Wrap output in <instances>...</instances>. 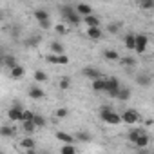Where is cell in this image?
I'll return each mask as SVG.
<instances>
[{
  "label": "cell",
  "mask_w": 154,
  "mask_h": 154,
  "mask_svg": "<svg viewBox=\"0 0 154 154\" xmlns=\"http://www.w3.org/2000/svg\"><path fill=\"white\" fill-rule=\"evenodd\" d=\"M67 114H69L67 107H62V109H58V111H56V118H67Z\"/></svg>",
  "instance_id": "d590c367"
},
{
  "label": "cell",
  "mask_w": 154,
  "mask_h": 154,
  "mask_svg": "<svg viewBox=\"0 0 154 154\" xmlns=\"http://www.w3.org/2000/svg\"><path fill=\"white\" fill-rule=\"evenodd\" d=\"M35 80H36V82H45V80H47V74H45L44 71H36V72H35Z\"/></svg>",
  "instance_id": "f546056e"
},
{
  "label": "cell",
  "mask_w": 154,
  "mask_h": 154,
  "mask_svg": "<svg viewBox=\"0 0 154 154\" xmlns=\"http://www.w3.org/2000/svg\"><path fill=\"white\" fill-rule=\"evenodd\" d=\"M84 76H87V78H91V80H94V78H98V76H100V72H98V69L96 67H85L84 69Z\"/></svg>",
  "instance_id": "7c38bea8"
},
{
  "label": "cell",
  "mask_w": 154,
  "mask_h": 154,
  "mask_svg": "<svg viewBox=\"0 0 154 154\" xmlns=\"http://www.w3.org/2000/svg\"><path fill=\"white\" fill-rule=\"evenodd\" d=\"M100 118H102L105 123H109V125H118V123L122 122L120 114H116V112L111 111L109 107H102V109H100Z\"/></svg>",
  "instance_id": "6da1fadb"
},
{
  "label": "cell",
  "mask_w": 154,
  "mask_h": 154,
  "mask_svg": "<svg viewBox=\"0 0 154 154\" xmlns=\"http://www.w3.org/2000/svg\"><path fill=\"white\" fill-rule=\"evenodd\" d=\"M76 140H80V141H89L91 136H89L87 132H78V134H76Z\"/></svg>",
  "instance_id": "74e56055"
},
{
  "label": "cell",
  "mask_w": 154,
  "mask_h": 154,
  "mask_svg": "<svg viewBox=\"0 0 154 154\" xmlns=\"http://www.w3.org/2000/svg\"><path fill=\"white\" fill-rule=\"evenodd\" d=\"M0 136H2V138H11L13 136V129L9 125H2V127H0Z\"/></svg>",
  "instance_id": "603a6c76"
},
{
  "label": "cell",
  "mask_w": 154,
  "mask_h": 154,
  "mask_svg": "<svg viewBox=\"0 0 154 154\" xmlns=\"http://www.w3.org/2000/svg\"><path fill=\"white\" fill-rule=\"evenodd\" d=\"M58 85H60V89H63V91H65V89H69V85H71V78H69V76H63V78L60 80V84H58Z\"/></svg>",
  "instance_id": "d4e9b609"
},
{
  "label": "cell",
  "mask_w": 154,
  "mask_h": 154,
  "mask_svg": "<svg viewBox=\"0 0 154 154\" xmlns=\"http://www.w3.org/2000/svg\"><path fill=\"white\" fill-rule=\"evenodd\" d=\"M62 15H63V17L67 18V22L72 24V26H76V24L82 22V17L76 13V9H72V8H62Z\"/></svg>",
  "instance_id": "3957f363"
},
{
  "label": "cell",
  "mask_w": 154,
  "mask_h": 154,
  "mask_svg": "<svg viewBox=\"0 0 154 154\" xmlns=\"http://www.w3.org/2000/svg\"><path fill=\"white\" fill-rule=\"evenodd\" d=\"M87 36H89L91 40H94V42L102 40V31H100V27H89V29H87Z\"/></svg>",
  "instance_id": "9c48e42d"
},
{
  "label": "cell",
  "mask_w": 154,
  "mask_h": 154,
  "mask_svg": "<svg viewBox=\"0 0 154 154\" xmlns=\"http://www.w3.org/2000/svg\"><path fill=\"white\" fill-rule=\"evenodd\" d=\"M116 98H118V100H129V98H131V89H129V87H120Z\"/></svg>",
  "instance_id": "9a60e30c"
},
{
  "label": "cell",
  "mask_w": 154,
  "mask_h": 154,
  "mask_svg": "<svg viewBox=\"0 0 154 154\" xmlns=\"http://www.w3.org/2000/svg\"><path fill=\"white\" fill-rule=\"evenodd\" d=\"M107 31H109L111 35H116V33L120 31V24H109V27H107Z\"/></svg>",
  "instance_id": "836d02e7"
},
{
  "label": "cell",
  "mask_w": 154,
  "mask_h": 154,
  "mask_svg": "<svg viewBox=\"0 0 154 154\" xmlns=\"http://www.w3.org/2000/svg\"><path fill=\"white\" fill-rule=\"evenodd\" d=\"M51 53H56V54H62V53H65V47L60 44V42H53L51 44Z\"/></svg>",
  "instance_id": "ffe728a7"
},
{
  "label": "cell",
  "mask_w": 154,
  "mask_h": 154,
  "mask_svg": "<svg viewBox=\"0 0 154 154\" xmlns=\"http://www.w3.org/2000/svg\"><path fill=\"white\" fill-rule=\"evenodd\" d=\"M140 132H141L140 129H134V131H131V132H129V140H131V141L134 143V141H136V138L140 136Z\"/></svg>",
  "instance_id": "8d00e7d4"
},
{
  "label": "cell",
  "mask_w": 154,
  "mask_h": 154,
  "mask_svg": "<svg viewBox=\"0 0 154 154\" xmlns=\"http://www.w3.org/2000/svg\"><path fill=\"white\" fill-rule=\"evenodd\" d=\"M38 42H40V38H36V36H33L31 40H27V45H36Z\"/></svg>",
  "instance_id": "60d3db41"
},
{
  "label": "cell",
  "mask_w": 154,
  "mask_h": 154,
  "mask_svg": "<svg viewBox=\"0 0 154 154\" xmlns=\"http://www.w3.org/2000/svg\"><path fill=\"white\" fill-rule=\"evenodd\" d=\"M54 31H56L58 35H67V27H65L63 24H56V26H54Z\"/></svg>",
  "instance_id": "d6a6232c"
},
{
  "label": "cell",
  "mask_w": 154,
  "mask_h": 154,
  "mask_svg": "<svg viewBox=\"0 0 154 154\" xmlns=\"http://www.w3.org/2000/svg\"><path fill=\"white\" fill-rule=\"evenodd\" d=\"M38 24H40V27H42V29H49V27H51L49 18H47V20H42V22H38Z\"/></svg>",
  "instance_id": "ab89813d"
},
{
  "label": "cell",
  "mask_w": 154,
  "mask_h": 154,
  "mask_svg": "<svg viewBox=\"0 0 154 154\" xmlns=\"http://www.w3.org/2000/svg\"><path fill=\"white\" fill-rule=\"evenodd\" d=\"M140 6H141V9H152L154 8V0H141Z\"/></svg>",
  "instance_id": "4dcf8cb0"
},
{
  "label": "cell",
  "mask_w": 154,
  "mask_h": 154,
  "mask_svg": "<svg viewBox=\"0 0 154 154\" xmlns=\"http://www.w3.org/2000/svg\"><path fill=\"white\" fill-rule=\"evenodd\" d=\"M147 44H149V36L147 35H134V51L145 53Z\"/></svg>",
  "instance_id": "277c9868"
},
{
  "label": "cell",
  "mask_w": 154,
  "mask_h": 154,
  "mask_svg": "<svg viewBox=\"0 0 154 154\" xmlns=\"http://www.w3.org/2000/svg\"><path fill=\"white\" fill-rule=\"evenodd\" d=\"M76 13H78L80 17H85V15L93 13V8L89 4H78V6H76Z\"/></svg>",
  "instance_id": "30bf717a"
},
{
  "label": "cell",
  "mask_w": 154,
  "mask_h": 154,
  "mask_svg": "<svg viewBox=\"0 0 154 154\" xmlns=\"http://www.w3.org/2000/svg\"><path fill=\"white\" fill-rule=\"evenodd\" d=\"M84 24H87V27H98L100 26V18L91 13V15H85L84 17Z\"/></svg>",
  "instance_id": "ba28073f"
},
{
  "label": "cell",
  "mask_w": 154,
  "mask_h": 154,
  "mask_svg": "<svg viewBox=\"0 0 154 154\" xmlns=\"http://www.w3.org/2000/svg\"><path fill=\"white\" fill-rule=\"evenodd\" d=\"M33 123L36 125V129H42V127H45V118L40 114H33Z\"/></svg>",
  "instance_id": "ac0fdd59"
},
{
  "label": "cell",
  "mask_w": 154,
  "mask_h": 154,
  "mask_svg": "<svg viewBox=\"0 0 154 154\" xmlns=\"http://www.w3.org/2000/svg\"><path fill=\"white\" fill-rule=\"evenodd\" d=\"M56 140H60L62 143H72V141H74V138H72L69 132H62V131L56 132Z\"/></svg>",
  "instance_id": "5bb4252c"
},
{
  "label": "cell",
  "mask_w": 154,
  "mask_h": 154,
  "mask_svg": "<svg viewBox=\"0 0 154 154\" xmlns=\"http://www.w3.org/2000/svg\"><path fill=\"white\" fill-rule=\"evenodd\" d=\"M150 74H140L138 76V84L140 85H143V87H147V85H150Z\"/></svg>",
  "instance_id": "d6986e66"
},
{
  "label": "cell",
  "mask_w": 154,
  "mask_h": 154,
  "mask_svg": "<svg viewBox=\"0 0 154 154\" xmlns=\"http://www.w3.org/2000/svg\"><path fill=\"white\" fill-rule=\"evenodd\" d=\"M103 58H105V60H118L120 54H118L114 49H107V51H103Z\"/></svg>",
  "instance_id": "44dd1931"
},
{
  "label": "cell",
  "mask_w": 154,
  "mask_h": 154,
  "mask_svg": "<svg viewBox=\"0 0 154 154\" xmlns=\"http://www.w3.org/2000/svg\"><path fill=\"white\" fill-rule=\"evenodd\" d=\"M76 152V149L71 145V143H65L63 147H62V154H74Z\"/></svg>",
  "instance_id": "f1b7e54d"
},
{
  "label": "cell",
  "mask_w": 154,
  "mask_h": 154,
  "mask_svg": "<svg viewBox=\"0 0 154 154\" xmlns=\"http://www.w3.org/2000/svg\"><path fill=\"white\" fill-rule=\"evenodd\" d=\"M103 87H105V80L103 78H100V76H98V78H94L93 80V89L98 93V91H103Z\"/></svg>",
  "instance_id": "e0dca14e"
},
{
  "label": "cell",
  "mask_w": 154,
  "mask_h": 154,
  "mask_svg": "<svg viewBox=\"0 0 154 154\" xmlns=\"http://www.w3.org/2000/svg\"><path fill=\"white\" fill-rule=\"evenodd\" d=\"M22 129H24L27 134H31V132L36 131V125L33 123V120H24V122H22Z\"/></svg>",
  "instance_id": "2e32d148"
},
{
  "label": "cell",
  "mask_w": 154,
  "mask_h": 154,
  "mask_svg": "<svg viewBox=\"0 0 154 154\" xmlns=\"http://www.w3.org/2000/svg\"><path fill=\"white\" fill-rule=\"evenodd\" d=\"M9 72H11V76L15 80H18V78H22V76L26 74V67H22V65H18V63H15L11 69H9Z\"/></svg>",
  "instance_id": "52a82bcc"
},
{
  "label": "cell",
  "mask_w": 154,
  "mask_h": 154,
  "mask_svg": "<svg viewBox=\"0 0 154 154\" xmlns=\"http://www.w3.org/2000/svg\"><path fill=\"white\" fill-rule=\"evenodd\" d=\"M125 47L127 49H134V35H127L125 36Z\"/></svg>",
  "instance_id": "484cf974"
},
{
  "label": "cell",
  "mask_w": 154,
  "mask_h": 154,
  "mask_svg": "<svg viewBox=\"0 0 154 154\" xmlns=\"http://www.w3.org/2000/svg\"><path fill=\"white\" fill-rule=\"evenodd\" d=\"M118 89H120V80H118V78L111 76V78H107V80H105V87H103V91H107V93H109V96L116 98Z\"/></svg>",
  "instance_id": "7a4b0ae2"
},
{
  "label": "cell",
  "mask_w": 154,
  "mask_h": 154,
  "mask_svg": "<svg viewBox=\"0 0 154 154\" xmlns=\"http://www.w3.org/2000/svg\"><path fill=\"white\" fill-rule=\"evenodd\" d=\"M149 141H150V140H149V136H147V134H143V132H140V136L136 138L134 145H136V147H140V149H143V147H147V145H149Z\"/></svg>",
  "instance_id": "8fae6325"
},
{
  "label": "cell",
  "mask_w": 154,
  "mask_h": 154,
  "mask_svg": "<svg viewBox=\"0 0 154 154\" xmlns=\"http://www.w3.org/2000/svg\"><path fill=\"white\" fill-rule=\"evenodd\" d=\"M0 20H2V15H0Z\"/></svg>",
  "instance_id": "7bdbcfd3"
},
{
  "label": "cell",
  "mask_w": 154,
  "mask_h": 154,
  "mask_svg": "<svg viewBox=\"0 0 154 154\" xmlns=\"http://www.w3.org/2000/svg\"><path fill=\"white\" fill-rule=\"evenodd\" d=\"M29 96H31L33 100H40V98H44V91H42L38 85H33V87L29 89Z\"/></svg>",
  "instance_id": "4fadbf2b"
},
{
  "label": "cell",
  "mask_w": 154,
  "mask_h": 154,
  "mask_svg": "<svg viewBox=\"0 0 154 154\" xmlns=\"http://www.w3.org/2000/svg\"><path fill=\"white\" fill-rule=\"evenodd\" d=\"M2 62H4V58H2V56H0V63H2Z\"/></svg>",
  "instance_id": "b9f144b4"
},
{
  "label": "cell",
  "mask_w": 154,
  "mask_h": 154,
  "mask_svg": "<svg viewBox=\"0 0 154 154\" xmlns=\"http://www.w3.org/2000/svg\"><path fill=\"white\" fill-rule=\"evenodd\" d=\"M33 114H35V112L24 109V111H22V122H24V120H33Z\"/></svg>",
  "instance_id": "f35d334b"
},
{
  "label": "cell",
  "mask_w": 154,
  "mask_h": 154,
  "mask_svg": "<svg viewBox=\"0 0 154 154\" xmlns=\"http://www.w3.org/2000/svg\"><path fill=\"white\" fill-rule=\"evenodd\" d=\"M20 145H22V149H26V150H33V149H35V141H33L31 138H24V140L20 141Z\"/></svg>",
  "instance_id": "7402d4cb"
},
{
  "label": "cell",
  "mask_w": 154,
  "mask_h": 154,
  "mask_svg": "<svg viewBox=\"0 0 154 154\" xmlns=\"http://www.w3.org/2000/svg\"><path fill=\"white\" fill-rule=\"evenodd\" d=\"M67 63H69V56L65 53L58 54V65H67Z\"/></svg>",
  "instance_id": "1f68e13d"
},
{
  "label": "cell",
  "mask_w": 154,
  "mask_h": 154,
  "mask_svg": "<svg viewBox=\"0 0 154 154\" xmlns=\"http://www.w3.org/2000/svg\"><path fill=\"white\" fill-rule=\"evenodd\" d=\"M22 111H24V107L17 102L9 111H8V116H9V120L11 122H22Z\"/></svg>",
  "instance_id": "8992f818"
},
{
  "label": "cell",
  "mask_w": 154,
  "mask_h": 154,
  "mask_svg": "<svg viewBox=\"0 0 154 154\" xmlns=\"http://www.w3.org/2000/svg\"><path fill=\"white\" fill-rule=\"evenodd\" d=\"M45 60H47L49 63H56V65H58V54H56V53H53V54H47V56H45Z\"/></svg>",
  "instance_id": "e575fe53"
},
{
  "label": "cell",
  "mask_w": 154,
  "mask_h": 154,
  "mask_svg": "<svg viewBox=\"0 0 154 154\" xmlns=\"http://www.w3.org/2000/svg\"><path fill=\"white\" fill-rule=\"evenodd\" d=\"M120 118H122V122H125L127 125H132V123L140 122V114H138V111H136V109H127Z\"/></svg>",
  "instance_id": "5b68a950"
},
{
  "label": "cell",
  "mask_w": 154,
  "mask_h": 154,
  "mask_svg": "<svg viewBox=\"0 0 154 154\" xmlns=\"http://www.w3.org/2000/svg\"><path fill=\"white\" fill-rule=\"evenodd\" d=\"M2 63H4V65H6L8 69H11V67H13V65L17 63V60H15L13 56H4V62H2Z\"/></svg>",
  "instance_id": "4316f807"
},
{
  "label": "cell",
  "mask_w": 154,
  "mask_h": 154,
  "mask_svg": "<svg viewBox=\"0 0 154 154\" xmlns=\"http://www.w3.org/2000/svg\"><path fill=\"white\" fill-rule=\"evenodd\" d=\"M35 18H36L38 22H42V20H47L49 15H47V11H44V9H36V11H35Z\"/></svg>",
  "instance_id": "cb8c5ba5"
},
{
  "label": "cell",
  "mask_w": 154,
  "mask_h": 154,
  "mask_svg": "<svg viewBox=\"0 0 154 154\" xmlns=\"http://www.w3.org/2000/svg\"><path fill=\"white\" fill-rule=\"evenodd\" d=\"M122 63L127 65V67H134V65H136V60H134L132 56H125V58H122Z\"/></svg>",
  "instance_id": "83f0119b"
}]
</instances>
